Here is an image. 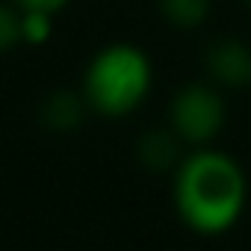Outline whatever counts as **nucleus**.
Segmentation results:
<instances>
[{
    "label": "nucleus",
    "instance_id": "nucleus-9",
    "mask_svg": "<svg viewBox=\"0 0 251 251\" xmlns=\"http://www.w3.org/2000/svg\"><path fill=\"white\" fill-rule=\"evenodd\" d=\"M15 45H21V9L0 3V53H9Z\"/></svg>",
    "mask_w": 251,
    "mask_h": 251
},
{
    "label": "nucleus",
    "instance_id": "nucleus-4",
    "mask_svg": "<svg viewBox=\"0 0 251 251\" xmlns=\"http://www.w3.org/2000/svg\"><path fill=\"white\" fill-rule=\"evenodd\" d=\"M207 71L222 86L251 83V48L236 39H222L207 50Z\"/></svg>",
    "mask_w": 251,
    "mask_h": 251
},
{
    "label": "nucleus",
    "instance_id": "nucleus-10",
    "mask_svg": "<svg viewBox=\"0 0 251 251\" xmlns=\"http://www.w3.org/2000/svg\"><path fill=\"white\" fill-rule=\"evenodd\" d=\"M65 3H68V0H15L18 9H42V12H50V15L65 9Z\"/></svg>",
    "mask_w": 251,
    "mask_h": 251
},
{
    "label": "nucleus",
    "instance_id": "nucleus-5",
    "mask_svg": "<svg viewBox=\"0 0 251 251\" xmlns=\"http://www.w3.org/2000/svg\"><path fill=\"white\" fill-rule=\"evenodd\" d=\"M177 145L180 139L175 136V130H151L139 139V160L151 169V172H163L177 166Z\"/></svg>",
    "mask_w": 251,
    "mask_h": 251
},
{
    "label": "nucleus",
    "instance_id": "nucleus-6",
    "mask_svg": "<svg viewBox=\"0 0 251 251\" xmlns=\"http://www.w3.org/2000/svg\"><path fill=\"white\" fill-rule=\"evenodd\" d=\"M83 103H86L83 95L77 98L71 92H56V95H50L45 100L42 118H45L48 127H53V130H71V127H77L80 118H83Z\"/></svg>",
    "mask_w": 251,
    "mask_h": 251
},
{
    "label": "nucleus",
    "instance_id": "nucleus-1",
    "mask_svg": "<svg viewBox=\"0 0 251 251\" xmlns=\"http://www.w3.org/2000/svg\"><path fill=\"white\" fill-rule=\"evenodd\" d=\"M245 175L239 163L222 151L198 148L177 163L175 207L186 227L204 236L230 230L245 207Z\"/></svg>",
    "mask_w": 251,
    "mask_h": 251
},
{
    "label": "nucleus",
    "instance_id": "nucleus-8",
    "mask_svg": "<svg viewBox=\"0 0 251 251\" xmlns=\"http://www.w3.org/2000/svg\"><path fill=\"white\" fill-rule=\"evenodd\" d=\"M53 36V15L42 9H21V42L45 45Z\"/></svg>",
    "mask_w": 251,
    "mask_h": 251
},
{
    "label": "nucleus",
    "instance_id": "nucleus-2",
    "mask_svg": "<svg viewBox=\"0 0 251 251\" xmlns=\"http://www.w3.org/2000/svg\"><path fill=\"white\" fill-rule=\"evenodd\" d=\"M151 59L136 45H109L86 68L83 100L100 115H127L151 92Z\"/></svg>",
    "mask_w": 251,
    "mask_h": 251
},
{
    "label": "nucleus",
    "instance_id": "nucleus-3",
    "mask_svg": "<svg viewBox=\"0 0 251 251\" xmlns=\"http://www.w3.org/2000/svg\"><path fill=\"white\" fill-rule=\"evenodd\" d=\"M225 124V100L213 86H183L172 100V130L180 142L204 145L219 136Z\"/></svg>",
    "mask_w": 251,
    "mask_h": 251
},
{
    "label": "nucleus",
    "instance_id": "nucleus-7",
    "mask_svg": "<svg viewBox=\"0 0 251 251\" xmlns=\"http://www.w3.org/2000/svg\"><path fill=\"white\" fill-rule=\"evenodd\" d=\"M160 12L177 30H195L210 18V0H160Z\"/></svg>",
    "mask_w": 251,
    "mask_h": 251
},
{
    "label": "nucleus",
    "instance_id": "nucleus-11",
    "mask_svg": "<svg viewBox=\"0 0 251 251\" xmlns=\"http://www.w3.org/2000/svg\"><path fill=\"white\" fill-rule=\"evenodd\" d=\"M248 6H251V0H248Z\"/></svg>",
    "mask_w": 251,
    "mask_h": 251
}]
</instances>
